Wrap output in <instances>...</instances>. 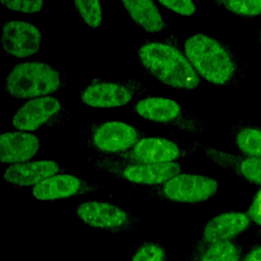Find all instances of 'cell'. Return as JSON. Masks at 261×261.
<instances>
[{
  "mask_svg": "<svg viewBox=\"0 0 261 261\" xmlns=\"http://www.w3.org/2000/svg\"><path fill=\"white\" fill-rule=\"evenodd\" d=\"M184 51L204 82L216 87H238L245 82L248 63L215 37L196 34L186 39Z\"/></svg>",
  "mask_w": 261,
  "mask_h": 261,
  "instance_id": "1",
  "label": "cell"
},
{
  "mask_svg": "<svg viewBox=\"0 0 261 261\" xmlns=\"http://www.w3.org/2000/svg\"><path fill=\"white\" fill-rule=\"evenodd\" d=\"M137 55L144 70L168 87L194 90L204 84L173 36L146 40L138 48Z\"/></svg>",
  "mask_w": 261,
  "mask_h": 261,
  "instance_id": "2",
  "label": "cell"
},
{
  "mask_svg": "<svg viewBox=\"0 0 261 261\" xmlns=\"http://www.w3.org/2000/svg\"><path fill=\"white\" fill-rule=\"evenodd\" d=\"M65 86V75L56 67L41 61H27L14 65L4 83L6 92L15 99L48 96Z\"/></svg>",
  "mask_w": 261,
  "mask_h": 261,
  "instance_id": "3",
  "label": "cell"
},
{
  "mask_svg": "<svg viewBox=\"0 0 261 261\" xmlns=\"http://www.w3.org/2000/svg\"><path fill=\"white\" fill-rule=\"evenodd\" d=\"M93 165L97 170L117 179L151 188L163 184L170 177L180 173L181 170V165L177 161L170 163H145L110 156L95 158Z\"/></svg>",
  "mask_w": 261,
  "mask_h": 261,
  "instance_id": "4",
  "label": "cell"
},
{
  "mask_svg": "<svg viewBox=\"0 0 261 261\" xmlns=\"http://www.w3.org/2000/svg\"><path fill=\"white\" fill-rule=\"evenodd\" d=\"M220 191L218 181L201 174L178 173L161 185L152 187L149 194L160 201L200 203L215 197Z\"/></svg>",
  "mask_w": 261,
  "mask_h": 261,
  "instance_id": "5",
  "label": "cell"
},
{
  "mask_svg": "<svg viewBox=\"0 0 261 261\" xmlns=\"http://www.w3.org/2000/svg\"><path fill=\"white\" fill-rule=\"evenodd\" d=\"M134 111L142 118L153 123L167 125L192 134H202L204 125L201 119L185 110L179 103L166 97H146L138 100Z\"/></svg>",
  "mask_w": 261,
  "mask_h": 261,
  "instance_id": "6",
  "label": "cell"
},
{
  "mask_svg": "<svg viewBox=\"0 0 261 261\" xmlns=\"http://www.w3.org/2000/svg\"><path fill=\"white\" fill-rule=\"evenodd\" d=\"M253 222L246 212L228 211L210 218L191 246L185 261H198L204 252L219 243L237 239L246 232Z\"/></svg>",
  "mask_w": 261,
  "mask_h": 261,
  "instance_id": "7",
  "label": "cell"
},
{
  "mask_svg": "<svg viewBox=\"0 0 261 261\" xmlns=\"http://www.w3.org/2000/svg\"><path fill=\"white\" fill-rule=\"evenodd\" d=\"M145 133L122 121H102L88 127L87 147L99 156H116L134 147Z\"/></svg>",
  "mask_w": 261,
  "mask_h": 261,
  "instance_id": "8",
  "label": "cell"
},
{
  "mask_svg": "<svg viewBox=\"0 0 261 261\" xmlns=\"http://www.w3.org/2000/svg\"><path fill=\"white\" fill-rule=\"evenodd\" d=\"M145 92V86L138 80L117 81L96 77L80 94L82 103L87 106L112 108L124 106L132 102L134 97L141 96Z\"/></svg>",
  "mask_w": 261,
  "mask_h": 261,
  "instance_id": "9",
  "label": "cell"
},
{
  "mask_svg": "<svg viewBox=\"0 0 261 261\" xmlns=\"http://www.w3.org/2000/svg\"><path fill=\"white\" fill-rule=\"evenodd\" d=\"M71 113L54 96L33 98L24 102L12 118L13 126L18 130L34 132L43 127H53L65 123Z\"/></svg>",
  "mask_w": 261,
  "mask_h": 261,
  "instance_id": "10",
  "label": "cell"
},
{
  "mask_svg": "<svg viewBox=\"0 0 261 261\" xmlns=\"http://www.w3.org/2000/svg\"><path fill=\"white\" fill-rule=\"evenodd\" d=\"M76 214L88 226L112 233L130 231L141 221L132 211L104 201L81 202L76 207Z\"/></svg>",
  "mask_w": 261,
  "mask_h": 261,
  "instance_id": "11",
  "label": "cell"
},
{
  "mask_svg": "<svg viewBox=\"0 0 261 261\" xmlns=\"http://www.w3.org/2000/svg\"><path fill=\"white\" fill-rule=\"evenodd\" d=\"M201 147L199 142L182 144L165 137H144L134 147L116 156L120 159L145 163H170L190 156Z\"/></svg>",
  "mask_w": 261,
  "mask_h": 261,
  "instance_id": "12",
  "label": "cell"
},
{
  "mask_svg": "<svg viewBox=\"0 0 261 261\" xmlns=\"http://www.w3.org/2000/svg\"><path fill=\"white\" fill-rule=\"evenodd\" d=\"M1 44L7 54L17 58H27L40 51L42 34L31 22L12 19L3 23Z\"/></svg>",
  "mask_w": 261,
  "mask_h": 261,
  "instance_id": "13",
  "label": "cell"
},
{
  "mask_svg": "<svg viewBox=\"0 0 261 261\" xmlns=\"http://www.w3.org/2000/svg\"><path fill=\"white\" fill-rule=\"evenodd\" d=\"M100 189V186L77 176L58 173L52 175L32 188L33 196L41 201H54L90 194Z\"/></svg>",
  "mask_w": 261,
  "mask_h": 261,
  "instance_id": "14",
  "label": "cell"
},
{
  "mask_svg": "<svg viewBox=\"0 0 261 261\" xmlns=\"http://www.w3.org/2000/svg\"><path fill=\"white\" fill-rule=\"evenodd\" d=\"M201 148L213 164L231 171L245 181L261 186V158L232 154L210 146H201Z\"/></svg>",
  "mask_w": 261,
  "mask_h": 261,
  "instance_id": "15",
  "label": "cell"
},
{
  "mask_svg": "<svg viewBox=\"0 0 261 261\" xmlns=\"http://www.w3.org/2000/svg\"><path fill=\"white\" fill-rule=\"evenodd\" d=\"M64 168L52 160L27 161L8 165L3 173V179L15 187H35L44 179L63 173Z\"/></svg>",
  "mask_w": 261,
  "mask_h": 261,
  "instance_id": "16",
  "label": "cell"
},
{
  "mask_svg": "<svg viewBox=\"0 0 261 261\" xmlns=\"http://www.w3.org/2000/svg\"><path fill=\"white\" fill-rule=\"evenodd\" d=\"M40 146V139L32 133L4 132L0 138L1 162L9 165L27 162L36 156Z\"/></svg>",
  "mask_w": 261,
  "mask_h": 261,
  "instance_id": "17",
  "label": "cell"
},
{
  "mask_svg": "<svg viewBox=\"0 0 261 261\" xmlns=\"http://www.w3.org/2000/svg\"><path fill=\"white\" fill-rule=\"evenodd\" d=\"M129 17L145 32L162 33L167 23L153 0H120Z\"/></svg>",
  "mask_w": 261,
  "mask_h": 261,
  "instance_id": "18",
  "label": "cell"
},
{
  "mask_svg": "<svg viewBox=\"0 0 261 261\" xmlns=\"http://www.w3.org/2000/svg\"><path fill=\"white\" fill-rule=\"evenodd\" d=\"M239 151L246 156L261 158V126L249 121H238L230 128Z\"/></svg>",
  "mask_w": 261,
  "mask_h": 261,
  "instance_id": "19",
  "label": "cell"
},
{
  "mask_svg": "<svg viewBox=\"0 0 261 261\" xmlns=\"http://www.w3.org/2000/svg\"><path fill=\"white\" fill-rule=\"evenodd\" d=\"M243 254L242 245L234 239L210 247L198 261H240Z\"/></svg>",
  "mask_w": 261,
  "mask_h": 261,
  "instance_id": "20",
  "label": "cell"
},
{
  "mask_svg": "<svg viewBox=\"0 0 261 261\" xmlns=\"http://www.w3.org/2000/svg\"><path fill=\"white\" fill-rule=\"evenodd\" d=\"M214 3L242 17H254L261 14V0H214Z\"/></svg>",
  "mask_w": 261,
  "mask_h": 261,
  "instance_id": "21",
  "label": "cell"
},
{
  "mask_svg": "<svg viewBox=\"0 0 261 261\" xmlns=\"http://www.w3.org/2000/svg\"><path fill=\"white\" fill-rule=\"evenodd\" d=\"M73 3L86 24L92 29H97L101 25L103 11L100 0H73Z\"/></svg>",
  "mask_w": 261,
  "mask_h": 261,
  "instance_id": "22",
  "label": "cell"
},
{
  "mask_svg": "<svg viewBox=\"0 0 261 261\" xmlns=\"http://www.w3.org/2000/svg\"><path fill=\"white\" fill-rule=\"evenodd\" d=\"M167 252L160 243L144 241L140 243L130 261H167Z\"/></svg>",
  "mask_w": 261,
  "mask_h": 261,
  "instance_id": "23",
  "label": "cell"
},
{
  "mask_svg": "<svg viewBox=\"0 0 261 261\" xmlns=\"http://www.w3.org/2000/svg\"><path fill=\"white\" fill-rule=\"evenodd\" d=\"M2 5L9 10L24 14H34L42 10L44 0H0Z\"/></svg>",
  "mask_w": 261,
  "mask_h": 261,
  "instance_id": "24",
  "label": "cell"
},
{
  "mask_svg": "<svg viewBox=\"0 0 261 261\" xmlns=\"http://www.w3.org/2000/svg\"><path fill=\"white\" fill-rule=\"evenodd\" d=\"M159 2L167 9L179 15L192 16L197 10L193 0H159Z\"/></svg>",
  "mask_w": 261,
  "mask_h": 261,
  "instance_id": "25",
  "label": "cell"
},
{
  "mask_svg": "<svg viewBox=\"0 0 261 261\" xmlns=\"http://www.w3.org/2000/svg\"><path fill=\"white\" fill-rule=\"evenodd\" d=\"M246 214L258 227V234L261 238V188L254 194Z\"/></svg>",
  "mask_w": 261,
  "mask_h": 261,
  "instance_id": "26",
  "label": "cell"
},
{
  "mask_svg": "<svg viewBox=\"0 0 261 261\" xmlns=\"http://www.w3.org/2000/svg\"><path fill=\"white\" fill-rule=\"evenodd\" d=\"M240 261H261V243H257L252 246L243 254Z\"/></svg>",
  "mask_w": 261,
  "mask_h": 261,
  "instance_id": "27",
  "label": "cell"
},
{
  "mask_svg": "<svg viewBox=\"0 0 261 261\" xmlns=\"http://www.w3.org/2000/svg\"><path fill=\"white\" fill-rule=\"evenodd\" d=\"M258 42H259V45L261 46V28L259 30V35H258Z\"/></svg>",
  "mask_w": 261,
  "mask_h": 261,
  "instance_id": "28",
  "label": "cell"
}]
</instances>
